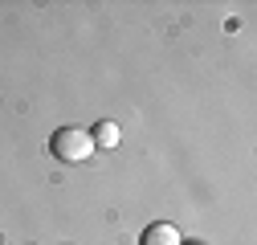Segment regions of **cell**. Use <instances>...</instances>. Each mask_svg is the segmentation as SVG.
Returning <instances> with one entry per match:
<instances>
[{"label":"cell","mask_w":257,"mask_h":245,"mask_svg":"<svg viewBox=\"0 0 257 245\" xmlns=\"http://www.w3.org/2000/svg\"><path fill=\"white\" fill-rule=\"evenodd\" d=\"M49 151H53V160H61V164H86L94 156V139L82 127H61V131H53Z\"/></svg>","instance_id":"obj_1"},{"label":"cell","mask_w":257,"mask_h":245,"mask_svg":"<svg viewBox=\"0 0 257 245\" xmlns=\"http://www.w3.org/2000/svg\"><path fill=\"white\" fill-rule=\"evenodd\" d=\"M90 139H94V147H118V127L114 122H98L90 131Z\"/></svg>","instance_id":"obj_3"},{"label":"cell","mask_w":257,"mask_h":245,"mask_svg":"<svg viewBox=\"0 0 257 245\" xmlns=\"http://www.w3.org/2000/svg\"><path fill=\"white\" fill-rule=\"evenodd\" d=\"M139 245H180V233H176V225H168V221H155V225L143 229Z\"/></svg>","instance_id":"obj_2"}]
</instances>
